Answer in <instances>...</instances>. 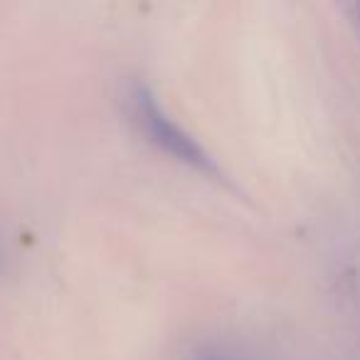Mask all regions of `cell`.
I'll use <instances>...</instances> for the list:
<instances>
[{"label": "cell", "instance_id": "1", "mask_svg": "<svg viewBox=\"0 0 360 360\" xmlns=\"http://www.w3.org/2000/svg\"><path fill=\"white\" fill-rule=\"evenodd\" d=\"M129 99H131V116H134L139 129L143 131V136L155 148H160L173 160L188 165V168L195 170V173L212 175V178L222 175L220 165L207 153L205 146L193 134H188L183 126L170 119L168 111L155 101L153 91H150L148 86H143V84L134 86Z\"/></svg>", "mask_w": 360, "mask_h": 360}, {"label": "cell", "instance_id": "2", "mask_svg": "<svg viewBox=\"0 0 360 360\" xmlns=\"http://www.w3.org/2000/svg\"><path fill=\"white\" fill-rule=\"evenodd\" d=\"M210 360H220V358H210Z\"/></svg>", "mask_w": 360, "mask_h": 360}]
</instances>
